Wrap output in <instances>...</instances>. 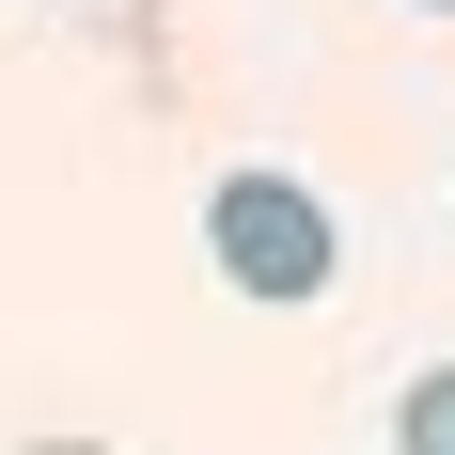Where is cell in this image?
<instances>
[{"instance_id": "6da1fadb", "label": "cell", "mask_w": 455, "mask_h": 455, "mask_svg": "<svg viewBox=\"0 0 455 455\" xmlns=\"http://www.w3.org/2000/svg\"><path fill=\"white\" fill-rule=\"evenodd\" d=\"M204 251H220V283L235 299H330V204L299 173H220L204 188Z\"/></svg>"}, {"instance_id": "7a4b0ae2", "label": "cell", "mask_w": 455, "mask_h": 455, "mask_svg": "<svg viewBox=\"0 0 455 455\" xmlns=\"http://www.w3.org/2000/svg\"><path fill=\"white\" fill-rule=\"evenodd\" d=\"M393 455H455V362L409 377V409H393Z\"/></svg>"}, {"instance_id": "3957f363", "label": "cell", "mask_w": 455, "mask_h": 455, "mask_svg": "<svg viewBox=\"0 0 455 455\" xmlns=\"http://www.w3.org/2000/svg\"><path fill=\"white\" fill-rule=\"evenodd\" d=\"M47 455H94V440H47Z\"/></svg>"}, {"instance_id": "277c9868", "label": "cell", "mask_w": 455, "mask_h": 455, "mask_svg": "<svg viewBox=\"0 0 455 455\" xmlns=\"http://www.w3.org/2000/svg\"><path fill=\"white\" fill-rule=\"evenodd\" d=\"M424 16H455V0H424Z\"/></svg>"}]
</instances>
